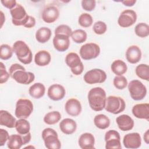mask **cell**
<instances>
[{
  "instance_id": "cell-12",
  "label": "cell",
  "mask_w": 149,
  "mask_h": 149,
  "mask_svg": "<svg viewBox=\"0 0 149 149\" xmlns=\"http://www.w3.org/2000/svg\"><path fill=\"white\" fill-rule=\"evenodd\" d=\"M31 139V133L22 135L20 134H11L7 141V146L10 149H19L23 145L29 143Z\"/></svg>"
},
{
  "instance_id": "cell-42",
  "label": "cell",
  "mask_w": 149,
  "mask_h": 149,
  "mask_svg": "<svg viewBox=\"0 0 149 149\" xmlns=\"http://www.w3.org/2000/svg\"><path fill=\"white\" fill-rule=\"evenodd\" d=\"M82 8L88 12L93 10L96 6V1L94 0H83L81 2Z\"/></svg>"
},
{
  "instance_id": "cell-20",
  "label": "cell",
  "mask_w": 149,
  "mask_h": 149,
  "mask_svg": "<svg viewBox=\"0 0 149 149\" xmlns=\"http://www.w3.org/2000/svg\"><path fill=\"white\" fill-rule=\"evenodd\" d=\"M132 111L136 118L149 120V104L148 103L136 104L133 107Z\"/></svg>"
},
{
  "instance_id": "cell-21",
  "label": "cell",
  "mask_w": 149,
  "mask_h": 149,
  "mask_svg": "<svg viewBox=\"0 0 149 149\" xmlns=\"http://www.w3.org/2000/svg\"><path fill=\"white\" fill-rule=\"evenodd\" d=\"M116 122L120 130L123 132L132 130L134 125L133 119L128 115L123 114L118 116Z\"/></svg>"
},
{
  "instance_id": "cell-39",
  "label": "cell",
  "mask_w": 149,
  "mask_h": 149,
  "mask_svg": "<svg viewBox=\"0 0 149 149\" xmlns=\"http://www.w3.org/2000/svg\"><path fill=\"white\" fill-rule=\"evenodd\" d=\"M93 30L96 34L101 35L106 32L107 26L105 22L102 21H97L93 24Z\"/></svg>"
},
{
  "instance_id": "cell-16",
  "label": "cell",
  "mask_w": 149,
  "mask_h": 149,
  "mask_svg": "<svg viewBox=\"0 0 149 149\" xmlns=\"http://www.w3.org/2000/svg\"><path fill=\"white\" fill-rule=\"evenodd\" d=\"M123 144L126 148L136 149L141 144V138L137 132L126 134L123 139Z\"/></svg>"
},
{
  "instance_id": "cell-23",
  "label": "cell",
  "mask_w": 149,
  "mask_h": 149,
  "mask_svg": "<svg viewBox=\"0 0 149 149\" xmlns=\"http://www.w3.org/2000/svg\"><path fill=\"white\" fill-rule=\"evenodd\" d=\"M78 143L80 147L82 149L94 148V136L90 133H83L80 135Z\"/></svg>"
},
{
  "instance_id": "cell-28",
  "label": "cell",
  "mask_w": 149,
  "mask_h": 149,
  "mask_svg": "<svg viewBox=\"0 0 149 149\" xmlns=\"http://www.w3.org/2000/svg\"><path fill=\"white\" fill-rule=\"evenodd\" d=\"M52 35L50 29L47 27H42L37 30L36 33V39L40 43H45L49 40Z\"/></svg>"
},
{
  "instance_id": "cell-22",
  "label": "cell",
  "mask_w": 149,
  "mask_h": 149,
  "mask_svg": "<svg viewBox=\"0 0 149 149\" xmlns=\"http://www.w3.org/2000/svg\"><path fill=\"white\" fill-rule=\"evenodd\" d=\"M141 55L140 48L135 45L129 47L126 51V58L132 64L138 63L141 58Z\"/></svg>"
},
{
  "instance_id": "cell-17",
  "label": "cell",
  "mask_w": 149,
  "mask_h": 149,
  "mask_svg": "<svg viewBox=\"0 0 149 149\" xmlns=\"http://www.w3.org/2000/svg\"><path fill=\"white\" fill-rule=\"evenodd\" d=\"M47 94L51 100L57 101L64 98L66 95V90L63 86L59 84H54L49 87Z\"/></svg>"
},
{
  "instance_id": "cell-19",
  "label": "cell",
  "mask_w": 149,
  "mask_h": 149,
  "mask_svg": "<svg viewBox=\"0 0 149 149\" xmlns=\"http://www.w3.org/2000/svg\"><path fill=\"white\" fill-rule=\"evenodd\" d=\"M65 109L68 115L72 116H77L80 114L82 107L80 102L78 100L72 98L66 102Z\"/></svg>"
},
{
  "instance_id": "cell-46",
  "label": "cell",
  "mask_w": 149,
  "mask_h": 149,
  "mask_svg": "<svg viewBox=\"0 0 149 149\" xmlns=\"http://www.w3.org/2000/svg\"><path fill=\"white\" fill-rule=\"evenodd\" d=\"M148 129L146 130V132L144 133V140L146 142V144H148L149 143V133H148Z\"/></svg>"
},
{
  "instance_id": "cell-14",
  "label": "cell",
  "mask_w": 149,
  "mask_h": 149,
  "mask_svg": "<svg viewBox=\"0 0 149 149\" xmlns=\"http://www.w3.org/2000/svg\"><path fill=\"white\" fill-rule=\"evenodd\" d=\"M105 148L120 149L122 148L120 137L118 132L115 130H109L105 134Z\"/></svg>"
},
{
  "instance_id": "cell-36",
  "label": "cell",
  "mask_w": 149,
  "mask_h": 149,
  "mask_svg": "<svg viewBox=\"0 0 149 149\" xmlns=\"http://www.w3.org/2000/svg\"><path fill=\"white\" fill-rule=\"evenodd\" d=\"M13 48L8 44H2L0 47V58L2 60H8L10 59L13 55Z\"/></svg>"
},
{
  "instance_id": "cell-34",
  "label": "cell",
  "mask_w": 149,
  "mask_h": 149,
  "mask_svg": "<svg viewBox=\"0 0 149 149\" xmlns=\"http://www.w3.org/2000/svg\"><path fill=\"white\" fill-rule=\"evenodd\" d=\"M70 37L74 42L77 44H81L86 41L87 34L84 30L77 29L72 31Z\"/></svg>"
},
{
  "instance_id": "cell-29",
  "label": "cell",
  "mask_w": 149,
  "mask_h": 149,
  "mask_svg": "<svg viewBox=\"0 0 149 149\" xmlns=\"http://www.w3.org/2000/svg\"><path fill=\"white\" fill-rule=\"evenodd\" d=\"M112 72L117 76H122L127 70V66L126 63L120 59L114 61L111 66Z\"/></svg>"
},
{
  "instance_id": "cell-27",
  "label": "cell",
  "mask_w": 149,
  "mask_h": 149,
  "mask_svg": "<svg viewBox=\"0 0 149 149\" xmlns=\"http://www.w3.org/2000/svg\"><path fill=\"white\" fill-rule=\"evenodd\" d=\"M45 93V87L41 83H36L31 85L29 89L30 95L35 98L40 99L44 96Z\"/></svg>"
},
{
  "instance_id": "cell-2",
  "label": "cell",
  "mask_w": 149,
  "mask_h": 149,
  "mask_svg": "<svg viewBox=\"0 0 149 149\" xmlns=\"http://www.w3.org/2000/svg\"><path fill=\"white\" fill-rule=\"evenodd\" d=\"M9 74L10 77L19 84H29L35 79L33 73L27 72L22 65L18 63H14L10 66Z\"/></svg>"
},
{
  "instance_id": "cell-47",
  "label": "cell",
  "mask_w": 149,
  "mask_h": 149,
  "mask_svg": "<svg viewBox=\"0 0 149 149\" xmlns=\"http://www.w3.org/2000/svg\"><path fill=\"white\" fill-rule=\"evenodd\" d=\"M1 27H2V26L3 24V22H4L3 20H5V17L2 11H1Z\"/></svg>"
},
{
  "instance_id": "cell-43",
  "label": "cell",
  "mask_w": 149,
  "mask_h": 149,
  "mask_svg": "<svg viewBox=\"0 0 149 149\" xmlns=\"http://www.w3.org/2000/svg\"><path fill=\"white\" fill-rule=\"evenodd\" d=\"M9 135L8 132L3 129H0V146H3L8 141Z\"/></svg>"
},
{
  "instance_id": "cell-37",
  "label": "cell",
  "mask_w": 149,
  "mask_h": 149,
  "mask_svg": "<svg viewBox=\"0 0 149 149\" xmlns=\"http://www.w3.org/2000/svg\"><path fill=\"white\" fill-rule=\"evenodd\" d=\"M78 23L80 26L83 27H90L93 23V19L90 14L84 13L80 15L78 19Z\"/></svg>"
},
{
  "instance_id": "cell-26",
  "label": "cell",
  "mask_w": 149,
  "mask_h": 149,
  "mask_svg": "<svg viewBox=\"0 0 149 149\" xmlns=\"http://www.w3.org/2000/svg\"><path fill=\"white\" fill-rule=\"evenodd\" d=\"M51 60V56L49 52L45 50H41L37 52L34 56V62L39 66L48 65Z\"/></svg>"
},
{
  "instance_id": "cell-24",
  "label": "cell",
  "mask_w": 149,
  "mask_h": 149,
  "mask_svg": "<svg viewBox=\"0 0 149 149\" xmlns=\"http://www.w3.org/2000/svg\"><path fill=\"white\" fill-rule=\"evenodd\" d=\"M59 129L64 134H72L76 130L77 123L72 119L65 118L61 121Z\"/></svg>"
},
{
  "instance_id": "cell-10",
  "label": "cell",
  "mask_w": 149,
  "mask_h": 149,
  "mask_svg": "<svg viewBox=\"0 0 149 149\" xmlns=\"http://www.w3.org/2000/svg\"><path fill=\"white\" fill-rule=\"evenodd\" d=\"M79 52L83 59L90 60L98 56L100 54V47L94 42L86 43L80 47Z\"/></svg>"
},
{
  "instance_id": "cell-18",
  "label": "cell",
  "mask_w": 149,
  "mask_h": 149,
  "mask_svg": "<svg viewBox=\"0 0 149 149\" xmlns=\"http://www.w3.org/2000/svg\"><path fill=\"white\" fill-rule=\"evenodd\" d=\"M52 42L55 49L59 52L68 50L70 46L69 37L63 34H55Z\"/></svg>"
},
{
  "instance_id": "cell-32",
  "label": "cell",
  "mask_w": 149,
  "mask_h": 149,
  "mask_svg": "<svg viewBox=\"0 0 149 149\" xmlns=\"http://www.w3.org/2000/svg\"><path fill=\"white\" fill-rule=\"evenodd\" d=\"M61 114L59 112L54 111L47 113L44 117V122L47 125H54L58 123L61 119Z\"/></svg>"
},
{
  "instance_id": "cell-13",
  "label": "cell",
  "mask_w": 149,
  "mask_h": 149,
  "mask_svg": "<svg viewBox=\"0 0 149 149\" xmlns=\"http://www.w3.org/2000/svg\"><path fill=\"white\" fill-rule=\"evenodd\" d=\"M136 20V12L132 9H126L120 14L118 19V23L119 26L126 28L133 25Z\"/></svg>"
},
{
  "instance_id": "cell-30",
  "label": "cell",
  "mask_w": 149,
  "mask_h": 149,
  "mask_svg": "<svg viewBox=\"0 0 149 149\" xmlns=\"http://www.w3.org/2000/svg\"><path fill=\"white\" fill-rule=\"evenodd\" d=\"M95 126L100 129H105L110 125V119L104 114H98L94 118Z\"/></svg>"
},
{
  "instance_id": "cell-7",
  "label": "cell",
  "mask_w": 149,
  "mask_h": 149,
  "mask_svg": "<svg viewBox=\"0 0 149 149\" xmlns=\"http://www.w3.org/2000/svg\"><path fill=\"white\" fill-rule=\"evenodd\" d=\"M33 111V104L29 99H19L16 104L15 114L19 119L28 118Z\"/></svg>"
},
{
  "instance_id": "cell-1",
  "label": "cell",
  "mask_w": 149,
  "mask_h": 149,
  "mask_svg": "<svg viewBox=\"0 0 149 149\" xmlns=\"http://www.w3.org/2000/svg\"><path fill=\"white\" fill-rule=\"evenodd\" d=\"M90 107L94 111H101L104 109L107 100L105 91L100 87L91 88L87 95Z\"/></svg>"
},
{
  "instance_id": "cell-3",
  "label": "cell",
  "mask_w": 149,
  "mask_h": 149,
  "mask_svg": "<svg viewBox=\"0 0 149 149\" xmlns=\"http://www.w3.org/2000/svg\"><path fill=\"white\" fill-rule=\"evenodd\" d=\"M13 51L19 61L24 65L32 62L33 54L28 45L23 41L17 40L13 45Z\"/></svg>"
},
{
  "instance_id": "cell-40",
  "label": "cell",
  "mask_w": 149,
  "mask_h": 149,
  "mask_svg": "<svg viewBox=\"0 0 149 149\" xmlns=\"http://www.w3.org/2000/svg\"><path fill=\"white\" fill-rule=\"evenodd\" d=\"M72 33L71 28L66 24H61L55 29V34H63L70 37Z\"/></svg>"
},
{
  "instance_id": "cell-4",
  "label": "cell",
  "mask_w": 149,
  "mask_h": 149,
  "mask_svg": "<svg viewBox=\"0 0 149 149\" xmlns=\"http://www.w3.org/2000/svg\"><path fill=\"white\" fill-rule=\"evenodd\" d=\"M42 138L45 146L48 149H59L61 143L58 139L57 132L53 129L47 127L42 132Z\"/></svg>"
},
{
  "instance_id": "cell-45",
  "label": "cell",
  "mask_w": 149,
  "mask_h": 149,
  "mask_svg": "<svg viewBox=\"0 0 149 149\" xmlns=\"http://www.w3.org/2000/svg\"><path fill=\"white\" fill-rule=\"evenodd\" d=\"M121 2L126 6H133L136 2V0H125V1H122Z\"/></svg>"
},
{
  "instance_id": "cell-9",
  "label": "cell",
  "mask_w": 149,
  "mask_h": 149,
  "mask_svg": "<svg viewBox=\"0 0 149 149\" xmlns=\"http://www.w3.org/2000/svg\"><path fill=\"white\" fill-rule=\"evenodd\" d=\"M65 62L74 75L78 76L83 73L84 65L77 54L73 52L68 54L65 57Z\"/></svg>"
},
{
  "instance_id": "cell-38",
  "label": "cell",
  "mask_w": 149,
  "mask_h": 149,
  "mask_svg": "<svg viewBox=\"0 0 149 149\" xmlns=\"http://www.w3.org/2000/svg\"><path fill=\"white\" fill-rule=\"evenodd\" d=\"M113 83L115 88L118 90H123L128 84L126 78L123 76H116L114 77Z\"/></svg>"
},
{
  "instance_id": "cell-6",
  "label": "cell",
  "mask_w": 149,
  "mask_h": 149,
  "mask_svg": "<svg viewBox=\"0 0 149 149\" xmlns=\"http://www.w3.org/2000/svg\"><path fill=\"white\" fill-rule=\"evenodd\" d=\"M125 107V101L122 97L110 95L107 98L104 108L107 112L116 115L123 112Z\"/></svg>"
},
{
  "instance_id": "cell-5",
  "label": "cell",
  "mask_w": 149,
  "mask_h": 149,
  "mask_svg": "<svg viewBox=\"0 0 149 149\" xmlns=\"http://www.w3.org/2000/svg\"><path fill=\"white\" fill-rule=\"evenodd\" d=\"M10 13L12 18V23L15 26H26L29 20L30 16L27 15L25 9L22 5L17 3L13 9L10 10Z\"/></svg>"
},
{
  "instance_id": "cell-33",
  "label": "cell",
  "mask_w": 149,
  "mask_h": 149,
  "mask_svg": "<svg viewBox=\"0 0 149 149\" xmlns=\"http://www.w3.org/2000/svg\"><path fill=\"white\" fill-rule=\"evenodd\" d=\"M136 74L141 79L148 81L149 80V67L147 64L141 63L137 65L135 69Z\"/></svg>"
},
{
  "instance_id": "cell-11",
  "label": "cell",
  "mask_w": 149,
  "mask_h": 149,
  "mask_svg": "<svg viewBox=\"0 0 149 149\" xmlns=\"http://www.w3.org/2000/svg\"><path fill=\"white\" fill-rule=\"evenodd\" d=\"M84 81L89 84L104 83L107 79V74L102 69H93L87 71L84 75Z\"/></svg>"
},
{
  "instance_id": "cell-44",
  "label": "cell",
  "mask_w": 149,
  "mask_h": 149,
  "mask_svg": "<svg viewBox=\"0 0 149 149\" xmlns=\"http://www.w3.org/2000/svg\"><path fill=\"white\" fill-rule=\"evenodd\" d=\"M1 2L3 6L10 10L13 9L17 5V2L15 0H2Z\"/></svg>"
},
{
  "instance_id": "cell-8",
  "label": "cell",
  "mask_w": 149,
  "mask_h": 149,
  "mask_svg": "<svg viewBox=\"0 0 149 149\" xmlns=\"http://www.w3.org/2000/svg\"><path fill=\"white\" fill-rule=\"evenodd\" d=\"M128 85V90L131 98L135 101L142 100L147 94L146 87L139 80H133Z\"/></svg>"
},
{
  "instance_id": "cell-41",
  "label": "cell",
  "mask_w": 149,
  "mask_h": 149,
  "mask_svg": "<svg viewBox=\"0 0 149 149\" xmlns=\"http://www.w3.org/2000/svg\"><path fill=\"white\" fill-rule=\"evenodd\" d=\"M0 83L3 84L8 80L10 76L9 73L7 72L5 66L2 62L0 63Z\"/></svg>"
},
{
  "instance_id": "cell-25",
  "label": "cell",
  "mask_w": 149,
  "mask_h": 149,
  "mask_svg": "<svg viewBox=\"0 0 149 149\" xmlns=\"http://www.w3.org/2000/svg\"><path fill=\"white\" fill-rule=\"evenodd\" d=\"M16 122V118L8 111L5 110L0 111V124L8 128L15 127Z\"/></svg>"
},
{
  "instance_id": "cell-31",
  "label": "cell",
  "mask_w": 149,
  "mask_h": 149,
  "mask_svg": "<svg viewBox=\"0 0 149 149\" xmlns=\"http://www.w3.org/2000/svg\"><path fill=\"white\" fill-rule=\"evenodd\" d=\"M15 129L19 134L22 135L27 134L30 132V124L26 119H19L16 120Z\"/></svg>"
},
{
  "instance_id": "cell-15",
  "label": "cell",
  "mask_w": 149,
  "mask_h": 149,
  "mask_svg": "<svg viewBox=\"0 0 149 149\" xmlns=\"http://www.w3.org/2000/svg\"><path fill=\"white\" fill-rule=\"evenodd\" d=\"M59 16V9L53 5H49L45 6L41 14L42 20L47 23H52L55 22L58 19Z\"/></svg>"
},
{
  "instance_id": "cell-35",
  "label": "cell",
  "mask_w": 149,
  "mask_h": 149,
  "mask_svg": "<svg viewBox=\"0 0 149 149\" xmlns=\"http://www.w3.org/2000/svg\"><path fill=\"white\" fill-rule=\"evenodd\" d=\"M135 34L139 37L144 38L149 35V26L146 23H138L134 28Z\"/></svg>"
}]
</instances>
